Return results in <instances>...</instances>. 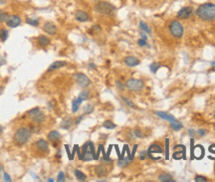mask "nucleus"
I'll return each instance as SVG.
<instances>
[{"mask_svg":"<svg viewBox=\"0 0 215 182\" xmlns=\"http://www.w3.org/2000/svg\"><path fill=\"white\" fill-rule=\"evenodd\" d=\"M195 14L203 21L215 20V3L206 2L203 3L196 9Z\"/></svg>","mask_w":215,"mask_h":182,"instance_id":"f257e3e1","label":"nucleus"},{"mask_svg":"<svg viewBox=\"0 0 215 182\" xmlns=\"http://www.w3.org/2000/svg\"><path fill=\"white\" fill-rule=\"evenodd\" d=\"M31 131L26 126H20L15 130L13 135V141L17 146H23L30 140Z\"/></svg>","mask_w":215,"mask_h":182,"instance_id":"f03ea898","label":"nucleus"},{"mask_svg":"<svg viewBox=\"0 0 215 182\" xmlns=\"http://www.w3.org/2000/svg\"><path fill=\"white\" fill-rule=\"evenodd\" d=\"M95 9L97 12L102 14V15L111 16L114 13L117 8L113 3H111L109 1H99L96 4Z\"/></svg>","mask_w":215,"mask_h":182,"instance_id":"7ed1b4c3","label":"nucleus"},{"mask_svg":"<svg viewBox=\"0 0 215 182\" xmlns=\"http://www.w3.org/2000/svg\"><path fill=\"white\" fill-rule=\"evenodd\" d=\"M169 31L174 38H180L183 35V26L178 20H172L169 23Z\"/></svg>","mask_w":215,"mask_h":182,"instance_id":"20e7f679","label":"nucleus"},{"mask_svg":"<svg viewBox=\"0 0 215 182\" xmlns=\"http://www.w3.org/2000/svg\"><path fill=\"white\" fill-rule=\"evenodd\" d=\"M125 87H127L128 90H131L132 92H139L142 91L143 87H145V83L143 81L139 80V79H128L127 82H125Z\"/></svg>","mask_w":215,"mask_h":182,"instance_id":"39448f33","label":"nucleus"},{"mask_svg":"<svg viewBox=\"0 0 215 182\" xmlns=\"http://www.w3.org/2000/svg\"><path fill=\"white\" fill-rule=\"evenodd\" d=\"M75 80H76L79 87H81L83 89L88 88L89 86L92 84L91 80H90L89 78L83 73H77L76 75H75Z\"/></svg>","mask_w":215,"mask_h":182,"instance_id":"423d86ee","label":"nucleus"},{"mask_svg":"<svg viewBox=\"0 0 215 182\" xmlns=\"http://www.w3.org/2000/svg\"><path fill=\"white\" fill-rule=\"evenodd\" d=\"M21 23H22V19L19 15H16V14H13V15H9V17L6 20V26L9 28H16L18 26H20Z\"/></svg>","mask_w":215,"mask_h":182,"instance_id":"0eeeda50","label":"nucleus"},{"mask_svg":"<svg viewBox=\"0 0 215 182\" xmlns=\"http://www.w3.org/2000/svg\"><path fill=\"white\" fill-rule=\"evenodd\" d=\"M194 14V9L191 6H185L177 12V17L180 19H188L193 16Z\"/></svg>","mask_w":215,"mask_h":182,"instance_id":"6e6552de","label":"nucleus"},{"mask_svg":"<svg viewBox=\"0 0 215 182\" xmlns=\"http://www.w3.org/2000/svg\"><path fill=\"white\" fill-rule=\"evenodd\" d=\"M35 147L39 152L43 153V154L49 152V143L44 138H39V140L35 142Z\"/></svg>","mask_w":215,"mask_h":182,"instance_id":"1a4fd4ad","label":"nucleus"},{"mask_svg":"<svg viewBox=\"0 0 215 182\" xmlns=\"http://www.w3.org/2000/svg\"><path fill=\"white\" fill-rule=\"evenodd\" d=\"M42 30L45 32L46 34L51 35V36H54V35L57 34V26L51 21H46V22L43 24Z\"/></svg>","mask_w":215,"mask_h":182,"instance_id":"9d476101","label":"nucleus"},{"mask_svg":"<svg viewBox=\"0 0 215 182\" xmlns=\"http://www.w3.org/2000/svg\"><path fill=\"white\" fill-rule=\"evenodd\" d=\"M162 152H163V149H162V147H161L159 144L153 143V144H152V145H150L149 147H148V151H146V154H148V158L155 160V158H153V155H152V154H155V153L160 154V153H162Z\"/></svg>","mask_w":215,"mask_h":182,"instance_id":"9b49d317","label":"nucleus"},{"mask_svg":"<svg viewBox=\"0 0 215 182\" xmlns=\"http://www.w3.org/2000/svg\"><path fill=\"white\" fill-rule=\"evenodd\" d=\"M75 19L79 22H88V21H90V16L84 10H77L75 12Z\"/></svg>","mask_w":215,"mask_h":182,"instance_id":"f8f14e48","label":"nucleus"},{"mask_svg":"<svg viewBox=\"0 0 215 182\" xmlns=\"http://www.w3.org/2000/svg\"><path fill=\"white\" fill-rule=\"evenodd\" d=\"M95 174L98 177H105L109 174V169L104 165V164H99V165L95 166Z\"/></svg>","mask_w":215,"mask_h":182,"instance_id":"ddd939ff","label":"nucleus"},{"mask_svg":"<svg viewBox=\"0 0 215 182\" xmlns=\"http://www.w3.org/2000/svg\"><path fill=\"white\" fill-rule=\"evenodd\" d=\"M124 62L125 64L127 65L128 67H135L139 65V63H141V61H139L137 57H134V56H128L125 57L124 59Z\"/></svg>","mask_w":215,"mask_h":182,"instance_id":"4468645a","label":"nucleus"},{"mask_svg":"<svg viewBox=\"0 0 215 182\" xmlns=\"http://www.w3.org/2000/svg\"><path fill=\"white\" fill-rule=\"evenodd\" d=\"M36 40H37V44L40 46V47H47V46L50 45V43H51L50 39L47 36H45V35H39Z\"/></svg>","mask_w":215,"mask_h":182,"instance_id":"2eb2a0df","label":"nucleus"},{"mask_svg":"<svg viewBox=\"0 0 215 182\" xmlns=\"http://www.w3.org/2000/svg\"><path fill=\"white\" fill-rule=\"evenodd\" d=\"M48 140L52 142H58L60 141V140L62 138V135L59 133L58 130H51L48 133Z\"/></svg>","mask_w":215,"mask_h":182,"instance_id":"dca6fc26","label":"nucleus"},{"mask_svg":"<svg viewBox=\"0 0 215 182\" xmlns=\"http://www.w3.org/2000/svg\"><path fill=\"white\" fill-rule=\"evenodd\" d=\"M67 65L66 62L64 61H55L54 63H52L51 65L49 66L48 68V72H52V71H56V70H59L61 68L65 67Z\"/></svg>","mask_w":215,"mask_h":182,"instance_id":"f3484780","label":"nucleus"},{"mask_svg":"<svg viewBox=\"0 0 215 182\" xmlns=\"http://www.w3.org/2000/svg\"><path fill=\"white\" fill-rule=\"evenodd\" d=\"M155 115L159 117H160V119L169 121V123L176 120V119H175V117L172 115H170V113H167L166 112H155Z\"/></svg>","mask_w":215,"mask_h":182,"instance_id":"a211bd4d","label":"nucleus"},{"mask_svg":"<svg viewBox=\"0 0 215 182\" xmlns=\"http://www.w3.org/2000/svg\"><path fill=\"white\" fill-rule=\"evenodd\" d=\"M82 103H83V99H82L80 97L73 99V102H72V112H73L74 113H76L79 110V109H80V106L82 105Z\"/></svg>","mask_w":215,"mask_h":182,"instance_id":"6ab92c4d","label":"nucleus"},{"mask_svg":"<svg viewBox=\"0 0 215 182\" xmlns=\"http://www.w3.org/2000/svg\"><path fill=\"white\" fill-rule=\"evenodd\" d=\"M73 126V120L71 117H65L61 121V127L63 130H70V127Z\"/></svg>","mask_w":215,"mask_h":182,"instance_id":"aec40b11","label":"nucleus"},{"mask_svg":"<svg viewBox=\"0 0 215 182\" xmlns=\"http://www.w3.org/2000/svg\"><path fill=\"white\" fill-rule=\"evenodd\" d=\"M45 119H46V116L44 115V113L40 112L37 116H34L31 120L33 121V123H35L41 124V123H44V121H45Z\"/></svg>","mask_w":215,"mask_h":182,"instance_id":"412c9836","label":"nucleus"},{"mask_svg":"<svg viewBox=\"0 0 215 182\" xmlns=\"http://www.w3.org/2000/svg\"><path fill=\"white\" fill-rule=\"evenodd\" d=\"M138 27H139V30H141V31L145 32V33H148V34H149V35L152 34V29H150L149 26L145 22V21H139Z\"/></svg>","mask_w":215,"mask_h":182,"instance_id":"4be33fe9","label":"nucleus"},{"mask_svg":"<svg viewBox=\"0 0 215 182\" xmlns=\"http://www.w3.org/2000/svg\"><path fill=\"white\" fill-rule=\"evenodd\" d=\"M40 112H41L40 108H38V106H36V108H33V109H31L30 110H28L27 113H26V116H27L28 117H29L30 120H32L34 116H37Z\"/></svg>","mask_w":215,"mask_h":182,"instance_id":"5701e85b","label":"nucleus"},{"mask_svg":"<svg viewBox=\"0 0 215 182\" xmlns=\"http://www.w3.org/2000/svg\"><path fill=\"white\" fill-rule=\"evenodd\" d=\"M159 180L162 181V182H174V180L172 179L170 174L168 173H161L159 176Z\"/></svg>","mask_w":215,"mask_h":182,"instance_id":"b1692460","label":"nucleus"},{"mask_svg":"<svg viewBox=\"0 0 215 182\" xmlns=\"http://www.w3.org/2000/svg\"><path fill=\"white\" fill-rule=\"evenodd\" d=\"M131 162L132 161L128 159V157H124V158L118 160V165H119L120 167H121V168H124V167H127L128 164L131 163Z\"/></svg>","mask_w":215,"mask_h":182,"instance_id":"393cba45","label":"nucleus"},{"mask_svg":"<svg viewBox=\"0 0 215 182\" xmlns=\"http://www.w3.org/2000/svg\"><path fill=\"white\" fill-rule=\"evenodd\" d=\"M25 22H26L28 25H30V26L38 27L40 21H39L38 18H29V17H28V18H26V20H25Z\"/></svg>","mask_w":215,"mask_h":182,"instance_id":"a878e982","label":"nucleus"},{"mask_svg":"<svg viewBox=\"0 0 215 182\" xmlns=\"http://www.w3.org/2000/svg\"><path fill=\"white\" fill-rule=\"evenodd\" d=\"M8 39V31L5 28H0V41L4 43Z\"/></svg>","mask_w":215,"mask_h":182,"instance_id":"bb28decb","label":"nucleus"},{"mask_svg":"<svg viewBox=\"0 0 215 182\" xmlns=\"http://www.w3.org/2000/svg\"><path fill=\"white\" fill-rule=\"evenodd\" d=\"M103 126L107 128V130H114V128L117 127V124L114 123L112 120H105L103 123Z\"/></svg>","mask_w":215,"mask_h":182,"instance_id":"cd10ccee","label":"nucleus"},{"mask_svg":"<svg viewBox=\"0 0 215 182\" xmlns=\"http://www.w3.org/2000/svg\"><path fill=\"white\" fill-rule=\"evenodd\" d=\"M75 176L79 181H86V179H87V176L79 169H75Z\"/></svg>","mask_w":215,"mask_h":182,"instance_id":"c85d7f7f","label":"nucleus"},{"mask_svg":"<svg viewBox=\"0 0 215 182\" xmlns=\"http://www.w3.org/2000/svg\"><path fill=\"white\" fill-rule=\"evenodd\" d=\"M170 127L172 128L173 130L178 131V130H180L181 128H182V123H179V121L176 120H174V121H171V123H170Z\"/></svg>","mask_w":215,"mask_h":182,"instance_id":"c756f323","label":"nucleus"},{"mask_svg":"<svg viewBox=\"0 0 215 182\" xmlns=\"http://www.w3.org/2000/svg\"><path fill=\"white\" fill-rule=\"evenodd\" d=\"M121 99H123L124 103L128 106V108H131V109H137V106H135V103L131 102V99H130L128 98H125V97H121Z\"/></svg>","mask_w":215,"mask_h":182,"instance_id":"7c9ffc66","label":"nucleus"},{"mask_svg":"<svg viewBox=\"0 0 215 182\" xmlns=\"http://www.w3.org/2000/svg\"><path fill=\"white\" fill-rule=\"evenodd\" d=\"M160 68V64L159 63H156V62H153L150 64V66H149V70H150V72L153 73V74H155L157 71H159V69Z\"/></svg>","mask_w":215,"mask_h":182,"instance_id":"2f4dec72","label":"nucleus"},{"mask_svg":"<svg viewBox=\"0 0 215 182\" xmlns=\"http://www.w3.org/2000/svg\"><path fill=\"white\" fill-rule=\"evenodd\" d=\"M8 17H9L8 12L1 10V11H0V23H5Z\"/></svg>","mask_w":215,"mask_h":182,"instance_id":"473e14b6","label":"nucleus"},{"mask_svg":"<svg viewBox=\"0 0 215 182\" xmlns=\"http://www.w3.org/2000/svg\"><path fill=\"white\" fill-rule=\"evenodd\" d=\"M79 97H80L83 101H87L90 98V91L88 90H84L83 92L80 93V95H79Z\"/></svg>","mask_w":215,"mask_h":182,"instance_id":"72a5a7b5","label":"nucleus"},{"mask_svg":"<svg viewBox=\"0 0 215 182\" xmlns=\"http://www.w3.org/2000/svg\"><path fill=\"white\" fill-rule=\"evenodd\" d=\"M29 130H30L31 133H40V126H39L38 123H34V124H32V126L29 127Z\"/></svg>","mask_w":215,"mask_h":182,"instance_id":"f704fd0d","label":"nucleus"},{"mask_svg":"<svg viewBox=\"0 0 215 182\" xmlns=\"http://www.w3.org/2000/svg\"><path fill=\"white\" fill-rule=\"evenodd\" d=\"M93 112H94V106L92 105H87L84 108V113L86 115H90V113H92Z\"/></svg>","mask_w":215,"mask_h":182,"instance_id":"c9c22d12","label":"nucleus"},{"mask_svg":"<svg viewBox=\"0 0 215 182\" xmlns=\"http://www.w3.org/2000/svg\"><path fill=\"white\" fill-rule=\"evenodd\" d=\"M134 135L135 137H138V138H143L145 136V133H142V130H134Z\"/></svg>","mask_w":215,"mask_h":182,"instance_id":"e433bc0d","label":"nucleus"},{"mask_svg":"<svg viewBox=\"0 0 215 182\" xmlns=\"http://www.w3.org/2000/svg\"><path fill=\"white\" fill-rule=\"evenodd\" d=\"M66 179V176H65V173H64V171H60L58 176H57V181L58 182H64Z\"/></svg>","mask_w":215,"mask_h":182,"instance_id":"4c0bfd02","label":"nucleus"},{"mask_svg":"<svg viewBox=\"0 0 215 182\" xmlns=\"http://www.w3.org/2000/svg\"><path fill=\"white\" fill-rule=\"evenodd\" d=\"M166 159H168V157H169V140H168V138H166Z\"/></svg>","mask_w":215,"mask_h":182,"instance_id":"58836bf2","label":"nucleus"},{"mask_svg":"<svg viewBox=\"0 0 215 182\" xmlns=\"http://www.w3.org/2000/svg\"><path fill=\"white\" fill-rule=\"evenodd\" d=\"M137 148H138V144H135V146H134V149H132V151H131V156L130 157H128V159L130 160H134V158H135V151H137Z\"/></svg>","mask_w":215,"mask_h":182,"instance_id":"ea45409f","label":"nucleus"},{"mask_svg":"<svg viewBox=\"0 0 215 182\" xmlns=\"http://www.w3.org/2000/svg\"><path fill=\"white\" fill-rule=\"evenodd\" d=\"M116 85H117V88L119 89V90H121V91H124V90H125V85H124L123 83H121V82L117 81V82H116Z\"/></svg>","mask_w":215,"mask_h":182,"instance_id":"a19ab883","label":"nucleus"},{"mask_svg":"<svg viewBox=\"0 0 215 182\" xmlns=\"http://www.w3.org/2000/svg\"><path fill=\"white\" fill-rule=\"evenodd\" d=\"M92 32H94V33H96V32H100L102 30V28H101V26H100V25H94V26L92 27Z\"/></svg>","mask_w":215,"mask_h":182,"instance_id":"79ce46f5","label":"nucleus"},{"mask_svg":"<svg viewBox=\"0 0 215 182\" xmlns=\"http://www.w3.org/2000/svg\"><path fill=\"white\" fill-rule=\"evenodd\" d=\"M65 149H66V151H67V154H68V157H69V159H70V160H73V158H72V152L70 151L69 145L65 144Z\"/></svg>","mask_w":215,"mask_h":182,"instance_id":"37998d69","label":"nucleus"},{"mask_svg":"<svg viewBox=\"0 0 215 182\" xmlns=\"http://www.w3.org/2000/svg\"><path fill=\"white\" fill-rule=\"evenodd\" d=\"M195 181H196V182H206L207 179H206L205 177H203V176H199V175H197V176L195 177Z\"/></svg>","mask_w":215,"mask_h":182,"instance_id":"c03bdc74","label":"nucleus"},{"mask_svg":"<svg viewBox=\"0 0 215 182\" xmlns=\"http://www.w3.org/2000/svg\"><path fill=\"white\" fill-rule=\"evenodd\" d=\"M3 178H4V181H7V182H11L12 181L11 177H10V175L7 172H4V174H3Z\"/></svg>","mask_w":215,"mask_h":182,"instance_id":"a18cd8bd","label":"nucleus"},{"mask_svg":"<svg viewBox=\"0 0 215 182\" xmlns=\"http://www.w3.org/2000/svg\"><path fill=\"white\" fill-rule=\"evenodd\" d=\"M138 46H141V47H143V46L146 45V40H143V39H142V38L138 39Z\"/></svg>","mask_w":215,"mask_h":182,"instance_id":"49530a36","label":"nucleus"},{"mask_svg":"<svg viewBox=\"0 0 215 182\" xmlns=\"http://www.w3.org/2000/svg\"><path fill=\"white\" fill-rule=\"evenodd\" d=\"M83 119H84V115H83V116H78L77 119H76V120H75V124H76V126H78V124H80V123H81L82 120H83Z\"/></svg>","mask_w":215,"mask_h":182,"instance_id":"de8ad7c7","label":"nucleus"},{"mask_svg":"<svg viewBox=\"0 0 215 182\" xmlns=\"http://www.w3.org/2000/svg\"><path fill=\"white\" fill-rule=\"evenodd\" d=\"M197 133H198L199 136H204V135L207 133V130H199L198 131H197Z\"/></svg>","mask_w":215,"mask_h":182,"instance_id":"09e8293b","label":"nucleus"},{"mask_svg":"<svg viewBox=\"0 0 215 182\" xmlns=\"http://www.w3.org/2000/svg\"><path fill=\"white\" fill-rule=\"evenodd\" d=\"M146 157H148V154H146V151H142V152H141V156H139V159H141V160H145Z\"/></svg>","mask_w":215,"mask_h":182,"instance_id":"8fccbe9b","label":"nucleus"},{"mask_svg":"<svg viewBox=\"0 0 215 182\" xmlns=\"http://www.w3.org/2000/svg\"><path fill=\"white\" fill-rule=\"evenodd\" d=\"M6 64V60L4 57H0V67L3 66V65H5Z\"/></svg>","mask_w":215,"mask_h":182,"instance_id":"3c124183","label":"nucleus"},{"mask_svg":"<svg viewBox=\"0 0 215 182\" xmlns=\"http://www.w3.org/2000/svg\"><path fill=\"white\" fill-rule=\"evenodd\" d=\"M141 37H142V39H143V40H146V39H148L146 33H145V32H142V31H141Z\"/></svg>","mask_w":215,"mask_h":182,"instance_id":"603ef678","label":"nucleus"},{"mask_svg":"<svg viewBox=\"0 0 215 182\" xmlns=\"http://www.w3.org/2000/svg\"><path fill=\"white\" fill-rule=\"evenodd\" d=\"M188 133H189V136L193 137L195 135V131L193 130H188Z\"/></svg>","mask_w":215,"mask_h":182,"instance_id":"864d4df0","label":"nucleus"},{"mask_svg":"<svg viewBox=\"0 0 215 182\" xmlns=\"http://www.w3.org/2000/svg\"><path fill=\"white\" fill-rule=\"evenodd\" d=\"M89 67L91 68V69H95V70L97 69V67H96V65H95L94 63H90L89 64Z\"/></svg>","mask_w":215,"mask_h":182,"instance_id":"5fc2aeb1","label":"nucleus"},{"mask_svg":"<svg viewBox=\"0 0 215 182\" xmlns=\"http://www.w3.org/2000/svg\"><path fill=\"white\" fill-rule=\"evenodd\" d=\"M48 181H49V182H53V181H54V179H53V178H49Z\"/></svg>","mask_w":215,"mask_h":182,"instance_id":"6e6d98bb","label":"nucleus"},{"mask_svg":"<svg viewBox=\"0 0 215 182\" xmlns=\"http://www.w3.org/2000/svg\"><path fill=\"white\" fill-rule=\"evenodd\" d=\"M211 65H212V66H215V62H212V63H211Z\"/></svg>","mask_w":215,"mask_h":182,"instance_id":"4d7b16f0","label":"nucleus"},{"mask_svg":"<svg viewBox=\"0 0 215 182\" xmlns=\"http://www.w3.org/2000/svg\"><path fill=\"white\" fill-rule=\"evenodd\" d=\"M2 170V167H1V165H0V171H1Z\"/></svg>","mask_w":215,"mask_h":182,"instance_id":"13d9d810","label":"nucleus"},{"mask_svg":"<svg viewBox=\"0 0 215 182\" xmlns=\"http://www.w3.org/2000/svg\"><path fill=\"white\" fill-rule=\"evenodd\" d=\"M213 116H214V119H215V110H214V115H213Z\"/></svg>","mask_w":215,"mask_h":182,"instance_id":"bf43d9fd","label":"nucleus"}]
</instances>
